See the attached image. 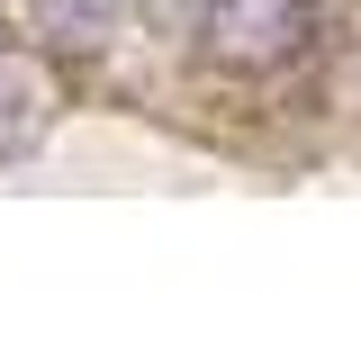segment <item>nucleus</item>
Wrapping results in <instances>:
<instances>
[{"label": "nucleus", "instance_id": "obj_1", "mask_svg": "<svg viewBox=\"0 0 361 361\" xmlns=\"http://www.w3.org/2000/svg\"><path fill=\"white\" fill-rule=\"evenodd\" d=\"M316 37V0H208L199 9V54L217 73H280Z\"/></svg>", "mask_w": 361, "mask_h": 361}, {"label": "nucleus", "instance_id": "obj_3", "mask_svg": "<svg viewBox=\"0 0 361 361\" xmlns=\"http://www.w3.org/2000/svg\"><path fill=\"white\" fill-rule=\"evenodd\" d=\"M118 9L145 18L154 37H199V9H208V0H118Z\"/></svg>", "mask_w": 361, "mask_h": 361}, {"label": "nucleus", "instance_id": "obj_2", "mask_svg": "<svg viewBox=\"0 0 361 361\" xmlns=\"http://www.w3.org/2000/svg\"><path fill=\"white\" fill-rule=\"evenodd\" d=\"M45 127H54V73H45L37 54L0 45V163L37 154V135H45Z\"/></svg>", "mask_w": 361, "mask_h": 361}]
</instances>
